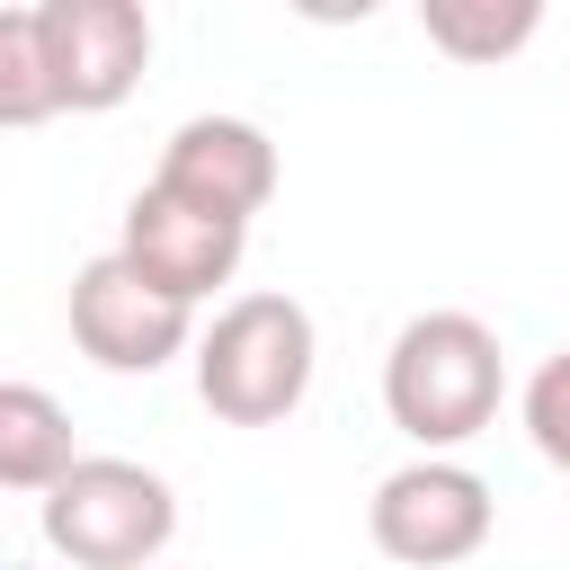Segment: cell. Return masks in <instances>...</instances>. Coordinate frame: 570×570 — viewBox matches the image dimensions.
<instances>
[{
	"instance_id": "1",
	"label": "cell",
	"mask_w": 570,
	"mask_h": 570,
	"mask_svg": "<svg viewBox=\"0 0 570 570\" xmlns=\"http://www.w3.org/2000/svg\"><path fill=\"white\" fill-rule=\"evenodd\" d=\"M508 401V356L499 330L472 312H410L383 347V410L419 454L472 445Z\"/></svg>"
},
{
	"instance_id": "2",
	"label": "cell",
	"mask_w": 570,
	"mask_h": 570,
	"mask_svg": "<svg viewBox=\"0 0 570 570\" xmlns=\"http://www.w3.org/2000/svg\"><path fill=\"white\" fill-rule=\"evenodd\" d=\"M321 374V330L294 294H232L196 338V401L223 428H276L303 410Z\"/></svg>"
},
{
	"instance_id": "3",
	"label": "cell",
	"mask_w": 570,
	"mask_h": 570,
	"mask_svg": "<svg viewBox=\"0 0 570 570\" xmlns=\"http://www.w3.org/2000/svg\"><path fill=\"white\" fill-rule=\"evenodd\" d=\"M36 525L71 570H160L178 534V490L134 454H80L71 481L45 490Z\"/></svg>"
},
{
	"instance_id": "4",
	"label": "cell",
	"mask_w": 570,
	"mask_h": 570,
	"mask_svg": "<svg viewBox=\"0 0 570 570\" xmlns=\"http://www.w3.org/2000/svg\"><path fill=\"white\" fill-rule=\"evenodd\" d=\"M490 525H499V499H490V481H481L472 463H454V454H410V463H392V472L374 481V499H365V534H374V552L401 561V570H454V561H472V552L490 543Z\"/></svg>"
},
{
	"instance_id": "5",
	"label": "cell",
	"mask_w": 570,
	"mask_h": 570,
	"mask_svg": "<svg viewBox=\"0 0 570 570\" xmlns=\"http://www.w3.org/2000/svg\"><path fill=\"white\" fill-rule=\"evenodd\" d=\"M196 312L178 294H160L125 249H98L80 276H71V347L98 365V374H160L178 356H196Z\"/></svg>"
},
{
	"instance_id": "6",
	"label": "cell",
	"mask_w": 570,
	"mask_h": 570,
	"mask_svg": "<svg viewBox=\"0 0 570 570\" xmlns=\"http://www.w3.org/2000/svg\"><path fill=\"white\" fill-rule=\"evenodd\" d=\"M45 71L62 116H107L151 71V9L142 0H36Z\"/></svg>"
},
{
	"instance_id": "7",
	"label": "cell",
	"mask_w": 570,
	"mask_h": 570,
	"mask_svg": "<svg viewBox=\"0 0 570 570\" xmlns=\"http://www.w3.org/2000/svg\"><path fill=\"white\" fill-rule=\"evenodd\" d=\"M116 249H125L160 294H178V303L196 312V303H214V285H232V276H240L249 223H232V214H214V205H196V196H178V187L142 178V187H134V205H125Z\"/></svg>"
},
{
	"instance_id": "8",
	"label": "cell",
	"mask_w": 570,
	"mask_h": 570,
	"mask_svg": "<svg viewBox=\"0 0 570 570\" xmlns=\"http://www.w3.org/2000/svg\"><path fill=\"white\" fill-rule=\"evenodd\" d=\"M151 178L178 187V196H196V205H214V214H232V223H249L276 196V142L249 116H187L160 142V169Z\"/></svg>"
},
{
	"instance_id": "9",
	"label": "cell",
	"mask_w": 570,
	"mask_h": 570,
	"mask_svg": "<svg viewBox=\"0 0 570 570\" xmlns=\"http://www.w3.org/2000/svg\"><path fill=\"white\" fill-rule=\"evenodd\" d=\"M80 445H71V410L36 383H0V481L45 499L53 481H71Z\"/></svg>"
},
{
	"instance_id": "10",
	"label": "cell",
	"mask_w": 570,
	"mask_h": 570,
	"mask_svg": "<svg viewBox=\"0 0 570 570\" xmlns=\"http://www.w3.org/2000/svg\"><path fill=\"white\" fill-rule=\"evenodd\" d=\"M419 27L445 62H508L543 36V0H419Z\"/></svg>"
},
{
	"instance_id": "11",
	"label": "cell",
	"mask_w": 570,
	"mask_h": 570,
	"mask_svg": "<svg viewBox=\"0 0 570 570\" xmlns=\"http://www.w3.org/2000/svg\"><path fill=\"white\" fill-rule=\"evenodd\" d=\"M62 116L53 107V71H45V36H36V0L27 9H0V125H45Z\"/></svg>"
},
{
	"instance_id": "12",
	"label": "cell",
	"mask_w": 570,
	"mask_h": 570,
	"mask_svg": "<svg viewBox=\"0 0 570 570\" xmlns=\"http://www.w3.org/2000/svg\"><path fill=\"white\" fill-rule=\"evenodd\" d=\"M517 410H525V436H534V454H543V463L570 481V347H552V356L525 374Z\"/></svg>"
},
{
	"instance_id": "13",
	"label": "cell",
	"mask_w": 570,
	"mask_h": 570,
	"mask_svg": "<svg viewBox=\"0 0 570 570\" xmlns=\"http://www.w3.org/2000/svg\"><path fill=\"white\" fill-rule=\"evenodd\" d=\"M9 570H27V561H9Z\"/></svg>"
},
{
	"instance_id": "14",
	"label": "cell",
	"mask_w": 570,
	"mask_h": 570,
	"mask_svg": "<svg viewBox=\"0 0 570 570\" xmlns=\"http://www.w3.org/2000/svg\"><path fill=\"white\" fill-rule=\"evenodd\" d=\"M160 570H169V561H160Z\"/></svg>"
}]
</instances>
